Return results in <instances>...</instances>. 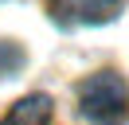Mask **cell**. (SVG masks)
Wrapping results in <instances>:
<instances>
[{
  "mask_svg": "<svg viewBox=\"0 0 129 125\" xmlns=\"http://www.w3.org/2000/svg\"><path fill=\"white\" fill-rule=\"evenodd\" d=\"M47 121H51V98L47 94H27L0 117V125H47Z\"/></svg>",
  "mask_w": 129,
  "mask_h": 125,
  "instance_id": "3",
  "label": "cell"
},
{
  "mask_svg": "<svg viewBox=\"0 0 129 125\" xmlns=\"http://www.w3.org/2000/svg\"><path fill=\"white\" fill-rule=\"evenodd\" d=\"M125 0H47L51 20L71 27V23H110L121 12Z\"/></svg>",
  "mask_w": 129,
  "mask_h": 125,
  "instance_id": "2",
  "label": "cell"
},
{
  "mask_svg": "<svg viewBox=\"0 0 129 125\" xmlns=\"http://www.w3.org/2000/svg\"><path fill=\"white\" fill-rule=\"evenodd\" d=\"M78 109L94 125H125L129 121V82L117 70H98L78 82Z\"/></svg>",
  "mask_w": 129,
  "mask_h": 125,
  "instance_id": "1",
  "label": "cell"
},
{
  "mask_svg": "<svg viewBox=\"0 0 129 125\" xmlns=\"http://www.w3.org/2000/svg\"><path fill=\"white\" fill-rule=\"evenodd\" d=\"M20 62H24V51L16 43H8V39H0V74H12Z\"/></svg>",
  "mask_w": 129,
  "mask_h": 125,
  "instance_id": "4",
  "label": "cell"
}]
</instances>
